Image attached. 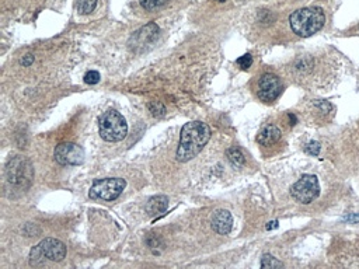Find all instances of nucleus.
Listing matches in <instances>:
<instances>
[{
	"label": "nucleus",
	"instance_id": "obj_18",
	"mask_svg": "<svg viewBox=\"0 0 359 269\" xmlns=\"http://www.w3.org/2000/svg\"><path fill=\"white\" fill-rule=\"evenodd\" d=\"M167 1H169V0H139L140 6L145 8V10H149V11L164 6Z\"/></svg>",
	"mask_w": 359,
	"mask_h": 269
},
{
	"label": "nucleus",
	"instance_id": "obj_5",
	"mask_svg": "<svg viewBox=\"0 0 359 269\" xmlns=\"http://www.w3.org/2000/svg\"><path fill=\"white\" fill-rule=\"evenodd\" d=\"M126 182L122 178H104L97 180L90 188L88 195L91 199H101V201H115L124 192Z\"/></svg>",
	"mask_w": 359,
	"mask_h": 269
},
{
	"label": "nucleus",
	"instance_id": "obj_7",
	"mask_svg": "<svg viewBox=\"0 0 359 269\" xmlns=\"http://www.w3.org/2000/svg\"><path fill=\"white\" fill-rule=\"evenodd\" d=\"M55 160L62 166H79L84 161V150L72 142L60 143L55 149Z\"/></svg>",
	"mask_w": 359,
	"mask_h": 269
},
{
	"label": "nucleus",
	"instance_id": "obj_3",
	"mask_svg": "<svg viewBox=\"0 0 359 269\" xmlns=\"http://www.w3.org/2000/svg\"><path fill=\"white\" fill-rule=\"evenodd\" d=\"M128 133V124L125 118L114 111L110 109L104 112L100 118V135L105 142H121Z\"/></svg>",
	"mask_w": 359,
	"mask_h": 269
},
{
	"label": "nucleus",
	"instance_id": "obj_13",
	"mask_svg": "<svg viewBox=\"0 0 359 269\" xmlns=\"http://www.w3.org/2000/svg\"><path fill=\"white\" fill-rule=\"evenodd\" d=\"M167 206H169V198L164 195H157L147 201L146 212L150 216H157L160 213H164Z\"/></svg>",
	"mask_w": 359,
	"mask_h": 269
},
{
	"label": "nucleus",
	"instance_id": "obj_16",
	"mask_svg": "<svg viewBox=\"0 0 359 269\" xmlns=\"http://www.w3.org/2000/svg\"><path fill=\"white\" fill-rule=\"evenodd\" d=\"M227 157H229V160L232 161L233 164L236 166H243L244 164V156H243V153L239 150V149H236V147H232V149H229L227 150Z\"/></svg>",
	"mask_w": 359,
	"mask_h": 269
},
{
	"label": "nucleus",
	"instance_id": "obj_25",
	"mask_svg": "<svg viewBox=\"0 0 359 269\" xmlns=\"http://www.w3.org/2000/svg\"><path fill=\"white\" fill-rule=\"evenodd\" d=\"M289 118H291V125H295V122H296V117H295V115H289Z\"/></svg>",
	"mask_w": 359,
	"mask_h": 269
},
{
	"label": "nucleus",
	"instance_id": "obj_4",
	"mask_svg": "<svg viewBox=\"0 0 359 269\" xmlns=\"http://www.w3.org/2000/svg\"><path fill=\"white\" fill-rule=\"evenodd\" d=\"M6 175L10 184H13L15 187H28L32 181V167L25 157L21 156H15L11 160L8 161L7 167H6Z\"/></svg>",
	"mask_w": 359,
	"mask_h": 269
},
{
	"label": "nucleus",
	"instance_id": "obj_17",
	"mask_svg": "<svg viewBox=\"0 0 359 269\" xmlns=\"http://www.w3.org/2000/svg\"><path fill=\"white\" fill-rule=\"evenodd\" d=\"M281 267H284L282 262L278 261L277 258H274L272 255H263V258H261V268H281Z\"/></svg>",
	"mask_w": 359,
	"mask_h": 269
},
{
	"label": "nucleus",
	"instance_id": "obj_26",
	"mask_svg": "<svg viewBox=\"0 0 359 269\" xmlns=\"http://www.w3.org/2000/svg\"><path fill=\"white\" fill-rule=\"evenodd\" d=\"M216 1H220V3H223V1H226V0H216Z\"/></svg>",
	"mask_w": 359,
	"mask_h": 269
},
{
	"label": "nucleus",
	"instance_id": "obj_23",
	"mask_svg": "<svg viewBox=\"0 0 359 269\" xmlns=\"http://www.w3.org/2000/svg\"><path fill=\"white\" fill-rule=\"evenodd\" d=\"M277 226H278V223H277V222H271V223H268L267 229H268V230H271V229H275Z\"/></svg>",
	"mask_w": 359,
	"mask_h": 269
},
{
	"label": "nucleus",
	"instance_id": "obj_19",
	"mask_svg": "<svg viewBox=\"0 0 359 269\" xmlns=\"http://www.w3.org/2000/svg\"><path fill=\"white\" fill-rule=\"evenodd\" d=\"M236 63L239 65V67H242L243 70H247L250 66L253 65V56L250 53H246V55H243V56L237 59Z\"/></svg>",
	"mask_w": 359,
	"mask_h": 269
},
{
	"label": "nucleus",
	"instance_id": "obj_22",
	"mask_svg": "<svg viewBox=\"0 0 359 269\" xmlns=\"http://www.w3.org/2000/svg\"><path fill=\"white\" fill-rule=\"evenodd\" d=\"M32 60H34V56H32V55H27V56H25V59H24V60H21V63L24 66H28L29 63L32 62Z\"/></svg>",
	"mask_w": 359,
	"mask_h": 269
},
{
	"label": "nucleus",
	"instance_id": "obj_11",
	"mask_svg": "<svg viewBox=\"0 0 359 269\" xmlns=\"http://www.w3.org/2000/svg\"><path fill=\"white\" fill-rule=\"evenodd\" d=\"M232 227H233V218H232V215L229 212L225 211V209H219V211H216L213 213V232L222 234V236H226V234L232 232Z\"/></svg>",
	"mask_w": 359,
	"mask_h": 269
},
{
	"label": "nucleus",
	"instance_id": "obj_15",
	"mask_svg": "<svg viewBox=\"0 0 359 269\" xmlns=\"http://www.w3.org/2000/svg\"><path fill=\"white\" fill-rule=\"evenodd\" d=\"M95 6H97V0H79L77 11L80 14H90L91 11H94Z\"/></svg>",
	"mask_w": 359,
	"mask_h": 269
},
{
	"label": "nucleus",
	"instance_id": "obj_12",
	"mask_svg": "<svg viewBox=\"0 0 359 269\" xmlns=\"http://www.w3.org/2000/svg\"><path fill=\"white\" fill-rule=\"evenodd\" d=\"M281 136H282V133H281L279 128H277L275 125H268V126L263 128L261 132L258 133L257 142L263 146H271L274 143H277L281 139Z\"/></svg>",
	"mask_w": 359,
	"mask_h": 269
},
{
	"label": "nucleus",
	"instance_id": "obj_20",
	"mask_svg": "<svg viewBox=\"0 0 359 269\" xmlns=\"http://www.w3.org/2000/svg\"><path fill=\"white\" fill-rule=\"evenodd\" d=\"M100 73L95 72V70H90L84 74V81L87 83V84H97L98 81H100Z\"/></svg>",
	"mask_w": 359,
	"mask_h": 269
},
{
	"label": "nucleus",
	"instance_id": "obj_14",
	"mask_svg": "<svg viewBox=\"0 0 359 269\" xmlns=\"http://www.w3.org/2000/svg\"><path fill=\"white\" fill-rule=\"evenodd\" d=\"M45 260H46V257L42 253V248L39 247V244L31 250V253H29V265L31 267H41L45 264Z\"/></svg>",
	"mask_w": 359,
	"mask_h": 269
},
{
	"label": "nucleus",
	"instance_id": "obj_2",
	"mask_svg": "<svg viewBox=\"0 0 359 269\" xmlns=\"http://www.w3.org/2000/svg\"><path fill=\"white\" fill-rule=\"evenodd\" d=\"M326 22V14L320 7H305L293 11L289 17V24L295 34L310 36L319 32Z\"/></svg>",
	"mask_w": 359,
	"mask_h": 269
},
{
	"label": "nucleus",
	"instance_id": "obj_24",
	"mask_svg": "<svg viewBox=\"0 0 359 269\" xmlns=\"http://www.w3.org/2000/svg\"><path fill=\"white\" fill-rule=\"evenodd\" d=\"M348 222H358L359 220V216H350V218H347Z\"/></svg>",
	"mask_w": 359,
	"mask_h": 269
},
{
	"label": "nucleus",
	"instance_id": "obj_6",
	"mask_svg": "<svg viewBox=\"0 0 359 269\" xmlns=\"http://www.w3.org/2000/svg\"><path fill=\"white\" fill-rule=\"evenodd\" d=\"M320 194L319 180L315 175L305 174L299 181L292 187V197L296 202L308 205L313 202Z\"/></svg>",
	"mask_w": 359,
	"mask_h": 269
},
{
	"label": "nucleus",
	"instance_id": "obj_1",
	"mask_svg": "<svg viewBox=\"0 0 359 269\" xmlns=\"http://www.w3.org/2000/svg\"><path fill=\"white\" fill-rule=\"evenodd\" d=\"M211 139L209 126L201 121H192L183 126L180 133V145L177 149L176 157L181 163L192 160L197 154L201 153L204 146Z\"/></svg>",
	"mask_w": 359,
	"mask_h": 269
},
{
	"label": "nucleus",
	"instance_id": "obj_9",
	"mask_svg": "<svg viewBox=\"0 0 359 269\" xmlns=\"http://www.w3.org/2000/svg\"><path fill=\"white\" fill-rule=\"evenodd\" d=\"M39 247L42 248V253L46 257V260H49V261L59 262L66 257L65 244L56 239H45L39 243Z\"/></svg>",
	"mask_w": 359,
	"mask_h": 269
},
{
	"label": "nucleus",
	"instance_id": "obj_8",
	"mask_svg": "<svg viewBox=\"0 0 359 269\" xmlns=\"http://www.w3.org/2000/svg\"><path fill=\"white\" fill-rule=\"evenodd\" d=\"M281 93H282V83L278 76L272 73H265L260 77L258 88H257V94L260 100H263L264 102H272L278 98Z\"/></svg>",
	"mask_w": 359,
	"mask_h": 269
},
{
	"label": "nucleus",
	"instance_id": "obj_21",
	"mask_svg": "<svg viewBox=\"0 0 359 269\" xmlns=\"http://www.w3.org/2000/svg\"><path fill=\"white\" fill-rule=\"evenodd\" d=\"M305 150L309 153V154H313V156H317L320 153V145L316 143V142H312L309 145L305 146Z\"/></svg>",
	"mask_w": 359,
	"mask_h": 269
},
{
	"label": "nucleus",
	"instance_id": "obj_10",
	"mask_svg": "<svg viewBox=\"0 0 359 269\" xmlns=\"http://www.w3.org/2000/svg\"><path fill=\"white\" fill-rule=\"evenodd\" d=\"M159 34V27L154 24V22H150L149 25L146 27H142L139 31H136L135 34L132 35L131 38V41H129V45L131 46H143V45H147L149 42H152L154 41V38L157 36Z\"/></svg>",
	"mask_w": 359,
	"mask_h": 269
}]
</instances>
